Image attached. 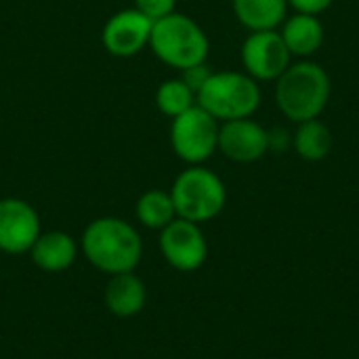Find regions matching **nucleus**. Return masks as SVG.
I'll return each mask as SVG.
<instances>
[{"label":"nucleus","mask_w":359,"mask_h":359,"mask_svg":"<svg viewBox=\"0 0 359 359\" xmlns=\"http://www.w3.org/2000/svg\"><path fill=\"white\" fill-rule=\"evenodd\" d=\"M82 248L93 267L111 276L133 271L143 252L135 227L116 217L93 221L82 233Z\"/></svg>","instance_id":"f257e3e1"},{"label":"nucleus","mask_w":359,"mask_h":359,"mask_svg":"<svg viewBox=\"0 0 359 359\" xmlns=\"http://www.w3.org/2000/svg\"><path fill=\"white\" fill-rule=\"evenodd\" d=\"M330 90L328 72L313 61H301L278 78L276 103L288 120L301 124L320 118L330 101Z\"/></svg>","instance_id":"f03ea898"},{"label":"nucleus","mask_w":359,"mask_h":359,"mask_svg":"<svg viewBox=\"0 0 359 359\" xmlns=\"http://www.w3.org/2000/svg\"><path fill=\"white\" fill-rule=\"evenodd\" d=\"M149 46L160 61L183 72L206 61L210 42L204 29L191 17L175 11L154 21Z\"/></svg>","instance_id":"7ed1b4c3"},{"label":"nucleus","mask_w":359,"mask_h":359,"mask_svg":"<svg viewBox=\"0 0 359 359\" xmlns=\"http://www.w3.org/2000/svg\"><path fill=\"white\" fill-rule=\"evenodd\" d=\"M196 103L219 122L250 118L261 105V88L255 78L242 72H212L198 90Z\"/></svg>","instance_id":"20e7f679"},{"label":"nucleus","mask_w":359,"mask_h":359,"mask_svg":"<svg viewBox=\"0 0 359 359\" xmlns=\"http://www.w3.org/2000/svg\"><path fill=\"white\" fill-rule=\"evenodd\" d=\"M170 198L179 219L191 223H206L221 215L227 202V189L219 175L196 164L185 168L172 183Z\"/></svg>","instance_id":"39448f33"},{"label":"nucleus","mask_w":359,"mask_h":359,"mask_svg":"<svg viewBox=\"0 0 359 359\" xmlns=\"http://www.w3.org/2000/svg\"><path fill=\"white\" fill-rule=\"evenodd\" d=\"M170 143L183 162L191 166L202 164L219 149V120L196 103L172 118Z\"/></svg>","instance_id":"423d86ee"},{"label":"nucleus","mask_w":359,"mask_h":359,"mask_svg":"<svg viewBox=\"0 0 359 359\" xmlns=\"http://www.w3.org/2000/svg\"><path fill=\"white\" fill-rule=\"evenodd\" d=\"M290 50L280 32H252L242 44V63L255 80H278L290 67Z\"/></svg>","instance_id":"0eeeda50"},{"label":"nucleus","mask_w":359,"mask_h":359,"mask_svg":"<svg viewBox=\"0 0 359 359\" xmlns=\"http://www.w3.org/2000/svg\"><path fill=\"white\" fill-rule=\"evenodd\" d=\"M160 250L170 267L179 271H196L204 265L208 246L198 223L175 219L160 233Z\"/></svg>","instance_id":"6e6552de"},{"label":"nucleus","mask_w":359,"mask_h":359,"mask_svg":"<svg viewBox=\"0 0 359 359\" xmlns=\"http://www.w3.org/2000/svg\"><path fill=\"white\" fill-rule=\"evenodd\" d=\"M40 236V219L34 206L19 198L0 200V250L8 255L29 252Z\"/></svg>","instance_id":"1a4fd4ad"},{"label":"nucleus","mask_w":359,"mask_h":359,"mask_svg":"<svg viewBox=\"0 0 359 359\" xmlns=\"http://www.w3.org/2000/svg\"><path fill=\"white\" fill-rule=\"evenodd\" d=\"M154 21L137 8H124L111 15L103 27L101 40L114 57H133L149 44Z\"/></svg>","instance_id":"9d476101"},{"label":"nucleus","mask_w":359,"mask_h":359,"mask_svg":"<svg viewBox=\"0 0 359 359\" xmlns=\"http://www.w3.org/2000/svg\"><path fill=\"white\" fill-rule=\"evenodd\" d=\"M219 149L233 162H257L269 149V133L250 118L229 120L219 126Z\"/></svg>","instance_id":"9b49d317"},{"label":"nucleus","mask_w":359,"mask_h":359,"mask_svg":"<svg viewBox=\"0 0 359 359\" xmlns=\"http://www.w3.org/2000/svg\"><path fill=\"white\" fill-rule=\"evenodd\" d=\"M29 255L36 267H40L42 271L57 273L74 265L78 246L72 236L63 231H48L38 236V240L29 248Z\"/></svg>","instance_id":"f8f14e48"},{"label":"nucleus","mask_w":359,"mask_h":359,"mask_svg":"<svg viewBox=\"0 0 359 359\" xmlns=\"http://www.w3.org/2000/svg\"><path fill=\"white\" fill-rule=\"evenodd\" d=\"M280 36L288 46L290 55L311 57L324 44V25L316 15L294 13L292 17L284 19Z\"/></svg>","instance_id":"ddd939ff"},{"label":"nucleus","mask_w":359,"mask_h":359,"mask_svg":"<svg viewBox=\"0 0 359 359\" xmlns=\"http://www.w3.org/2000/svg\"><path fill=\"white\" fill-rule=\"evenodd\" d=\"M145 284L133 273H116L105 286V305L118 318H133L145 307Z\"/></svg>","instance_id":"4468645a"},{"label":"nucleus","mask_w":359,"mask_h":359,"mask_svg":"<svg viewBox=\"0 0 359 359\" xmlns=\"http://www.w3.org/2000/svg\"><path fill=\"white\" fill-rule=\"evenodd\" d=\"M236 19L250 32L276 29L284 23L288 0H231Z\"/></svg>","instance_id":"2eb2a0df"},{"label":"nucleus","mask_w":359,"mask_h":359,"mask_svg":"<svg viewBox=\"0 0 359 359\" xmlns=\"http://www.w3.org/2000/svg\"><path fill=\"white\" fill-rule=\"evenodd\" d=\"M294 149L307 162H320L328 158L332 149V133L322 120L301 122L294 133Z\"/></svg>","instance_id":"dca6fc26"},{"label":"nucleus","mask_w":359,"mask_h":359,"mask_svg":"<svg viewBox=\"0 0 359 359\" xmlns=\"http://www.w3.org/2000/svg\"><path fill=\"white\" fill-rule=\"evenodd\" d=\"M137 219L141 221V225L162 231L168 223L177 219V210L170 194L162 189L145 191L137 202Z\"/></svg>","instance_id":"f3484780"},{"label":"nucleus","mask_w":359,"mask_h":359,"mask_svg":"<svg viewBox=\"0 0 359 359\" xmlns=\"http://www.w3.org/2000/svg\"><path fill=\"white\" fill-rule=\"evenodd\" d=\"M156 105L164 116L177 118L196 105V93L181 78L164 80L156 90Z\"/></svg>","instance_id":"a211bd4d"},{"label":"nucleus","mask_w":359,"mask_h":359,"mask_svg":"<svg viewBox=\"0 0 359 359\" xmlns=\"http://www.w3.org/2000/svg\"><path fill=\"white\" fill-rule=\"evenodd\" d=\"M175 6H177V0H135V8L151 21H158L175 13Z\"/></svg>","instance_id":"6ab92c4d"},{"label":"nucleus","mask_w":359,"mask_h":359,"mask_svg":"<svg viewBox=\"0 0 359 359\" xmlns=\"http://www.w3.org/2000/svg\"><path fill=\"white\" fill-rule=\"evenodd\" d=\"M212 76V72H210V67L206 65V61L204 63H198V65H191V67H187V69H183L181 72V80L198 95V90L206 84V80Z\"/></svg>","instance_id":"aec40b11"},{"label":"nucleus","mask_w":359,"mask_h":359,"mask_svg":"<svg viewBox=\"0 0 359 359\" xmlns=\"http://www.w3.org/2000/svg\"><path fill=\"white\" fill-rule=\"evenodd\" d=\"M334 0H288V6H292L297 13H307V15H320L326 8H330Z\"/></svg>","instance_id":"412c9836"}]
</instances>
